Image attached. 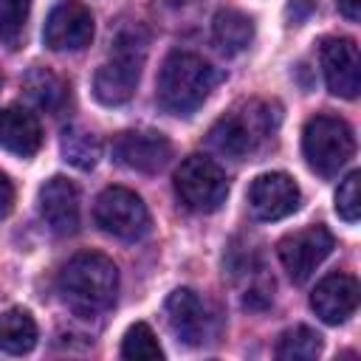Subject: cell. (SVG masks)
<instances>
[{
    "label": "cell",
    "instance_id": "obj_1",
    "mask_svg": "<svg viewBox=\"0 0 361 361\" xmlns=\"http://www.w3.org/2000/svg\"><path fill=\"white\" fill-rule=\"evenodd\" d=\"M62 302L82 319H96L116 305L118 268L96 251H82L68 259L59 274Z\"/></svg>",
    "mask_w": 361,
    "mask_h": 361
},
{
    "label": "cell",
    "instance_id": "obj_2",
    "mask_svg": "<svg viewBox=\"0 0 361 361\" xmlns=\"http://www.w3.org/2000/svg\"><path fill=\"white\" fill-rule=\"evenodd\" d=\"M217 85L214 68L189 51H172L158 71V102L172 116H192Z\"/></svg>",
    "mask_w": 361,
    "mask_h": 361
},
{
    "label": "cell",
    "instance_id": "obj_3",
    "mask_svg": "<svg viewBox=\"0 0 361 361\" xmlns=\"http://www.w3.org/2000/svg\"><path fill=\"white\" fill-rule=\"evenodd\" d=\"M147 45L149 37L141 25H127L113 37L110 59L93 76V96L102 104L116 107L133 99L141 79V65L147 59Z\"/></svg>",
    "mask_w": 361,
    "mask_h": 361
},
{
    "label": "cell",
    "instance_id": "obj_4",
    "mask_svg": "<svg viewBox=\"0 0 361 361\" xmlns=\"http://www.w3.org/2000/svg\"><path fill=\"white\" fill-rule=\"evenodd\" d=\"M274 124H276V116L271 113L268 104L248 102L214 121V127L209 130V144L220 155L243 158V155L254 152L274 133Z\"/></svg>",
    "mask_w": 361,
    "mask_h": 361
},
{
    "label": "cell",
    "instance_id": "obj_5",
    "mask_svg": "<svg viewBox=\"0 0 361 361\" xmlns=\"http://www.w3.org/2000/svg\"><path fill=\"white\" fill-rule=\"evenodd\" d=\"M302 152L316 175L322 178L338 175V169L355 152V138L350 124L336 116H313L302 130Z\"/></svg>",
    "mask_w": 361,
    "mask_h": 361
},
{
    "label": "cell",
    "instance_id": "obj_6",
    "mask_svg": "<svg viewBox=\"0 0 361 361\" xmlns=\"http://www.w3.org/2000/svg\"><path fill=\"white\" fill-rule=\"evenodd\" d=\"M175 192L186 209L209 214L226 203L228 180L209 155H189L175 172Z\"/></svg>",
    "mask_w": 361,
    "mask_h": 361
},
{
    "label": "cell",
    "instance_id": "obj_7",
    "mask_svg": "<svg viewBox=\"0 0 361 361\" xmlns=\"http://www.w3.org/2000/svg\"><path fill=\"white\" fill-rule=\"evenodd\" d=\"M93 214H96V223L107 234L127 240V243H135L149 231V212L144 200L124 186H107L96 197Z\"/></svg>",
    "mask_w": 361,
    "mask_h": 361
},
{
    "label": "cell",
    "instance_id": "obj_8",
    "mask_svg": "<svg viewBox=\"0 0 361 361\" xmlns=\"http://www.w3.org/2000/svg\"><path fill=\"white\" fill-rule=\"evenodd\" d=\"M330 251H333V234L319 223L282 237L276 245L279 262L293 282L310 279V274L327 259Z\"/></svg>",
    "mask_w": 361,
    "mask_h": 361
},
{
    "label": "cell",
    "instance_id": "obj_9",
    "mask_svg": "<svg viewBox=\"0 0 361 361\" xmlns=\"http://www.w3.org/2000/svg\"><path fill=\"white\" fill-rule=\"evenodd\" d=\"M302 203V192L296 186V180L285 172H265L257 175L248 186V206L254 212L257 220H282L288 214H293Z\"/></svg>",
    "mask_w": 361,
    "mask_h": 361
},
{
    "label": "cell",
    "instance_id": "obj_10",
    "mask_svg": "<svg viewBox=\"0 0 361 361\" xmlns=\"http://www.w3.org/2000/svg\"><path fill=\"white\" fill-rule=\"evenodd\" d=\"M42 39L51 51H82L93 39V14L76 0H62L51 8Z\"/></svg>",
    "mask_w": 361,
    "mask_h": 361
},
{
    "label": "cell",
    "instance_id": "obj_11",
    "mask_svg": "<svg viewBox=\"0 0 361 361\" xmlns=\"http://www.w3.org/2000/svg\"><path fill=\"white\" fill-rule=\"evenodd\" d=\"M322 71L327 90L341 99H355L361 90V59L358 45L347 37H330L322 42Z\"/></svg>",
    "mask_w": 361,
    "mask_h": 361
},
{
    "label": "cell",
    "instance_id": "obj_12",
    "mask_svg": "<svg viewBox=\"0 0 361 361\" xmlns=\"http://www.w3.org/2000/svg\"><path fill=\"white\" fill-rule=\"evenodd\" d=\"M113 158L121 166H127V169L152 175V172H161L169 164L172 144L161 133H152V130H130V133H121L113 141Z\"/></svg>",
    "mask_w": 361,
    "mask_h": 361
},
{
    "label": "cell",
    "instance_id": "obj_13",
    "mask_svg": "<svg viewBox=\"0 0 361 361\" xmlns=\"http://www.w3.org/2000/svg\"><path fill=\"white\" fill-rule=\"evenodd\" d=\"M166 324L175 333V338L186 347H197L200 341H206L209 336V310L203 305V299L189 290V288H178L169 293L166 299Z\"/></svg>",
    "mask_w": 361,
    "mask_h": 361
},
{
    "label": "cell",
    "instance_id": "obj_14",
    "mask_svg": "<svg viewBox=\"0 0 361 361\" xmlns=\"http://www.w3.org/2000/svg\"><path fill=\"white\" fill-rule=\"evenodd\" d=\"M39 214L54 234H59V237L73 234L79 228V192H76V186L62 175L45 180L39 189Z\"/></svg>",
    "mask_w": 361,
    "mask_h": 361
},
{
    "label": "cell",
    "instance_id": "obj_15",
    "mask_svg": "<svg viewBox=\"0 0 361 361\" xmlns=\"http://www.w3.org/2000/svg\"><path fill=\"white\" fill-rule=\"evenodd\" d=\"M310 307L324 324H341L358 307V282L347 274L324 276L310 293Z\"/></svg>",
    "mask_w": 361,
    "mask_h": 361
},
{
    "label": "cell",
    "instance_id": "obj_16",
    "mask_svg": "<svg viewBox=\"0 0 361 361\" xmlns=\"http://www.w3.org/2000/svg\"><path fill=\"white\" fill-rule=\"evenodd\" d=\"M42 147V127L34 113L23 107H3L0 110V149L31 158Z\"/></svg>",
    "mask_w": 361,
    "mask_h": 361
},
{
    "label": "cell",
    "instance_id": "obj_17",
    "mask_svg": "<svg viewBox=\"0 0 361 361\" xmlns=\"http://www.w3.org/2000/svg\"><path fill=\"white\" fill-rule=\"evenodd\" d=\"M212 37H214V45L226 56H234V54H240L251 45L254 23H251L248 14H243L237 8H220L214 14V23H212Z\"/></svg>",
    "mask_w": 361,
    "mask_h": 361
},
{
    "label": "cell",
    "instance_id": "obj_18",
    "mask_svg": "<svg viewBox=\"0 0 361 361\" xmlns=\"http://www.w3.org/2000/svg\"><path fill=\"white\" fill-rule=\"evenodd\" d=\"M37 344V322L31 319L28 310L11 307L0 313V350L8 355H23L31 353Z\"/></svg>",
    "mask_w": 361,
    "mask_h": 361
},
{
    "label": "cell",
    "instance_id": "obj_19",
    "mask_svg": "<svg viewBox=\"0 0 361 361\" xmlns=\"http://www.w3.org/2000/svg\"><path fill=\"white\" fill-rule=\"evenodd\" d=\"M23 87H25L28 99H31L39 110H45V113L62 110V104H65V99H68L65 82H62L54 71H48V68H31V71L23 76Z\"/></svg>",
    "mask_w": 361,
    "mask_h": 361
},
{
    "label": "cell",
    "instance_id": "obj_20",
    "mask_svg": "<svg viewBox=\"0 0 361 361\" xmlns=\"http://www.w3.org/2000/svg\"><path fill=\"white\" fill-rule=\"evenodd\" d=\"M322 353V336L305 324L285 330L276 341V358L282 361H313Z\"/></svg>",
    "mask_w": 361,
    "mask_h": 361
},
{
    "label": "cell",
    "instance_id": "obj_21",
    "mask_svg": "<svg viewBox=\"0 0 361 361\" xmlns=\"http://www.w3.org/2000/svg\"><path fill=\"white\" fill-rule=\"evenodd\" d=\"M62 155L76 169H93L102 155V144L93 133H87L82 127H68L62 133Z\"/></svg>",
    "mask_w": 361,
    "mask_h": 361
},
{
    "label": "cell",
    "instance_id": "obj_22",
    "mask_svg": "<svg viewBox=\"0 0 361 361\" xmlns=\"http://www.w3.org/2000/svg\"><path fill=\"white\" fill-rule=\"evenodd\" d=\"M121 355L130 361H158V358H164V350H161L152 327L144 322H135L121 338Z\"/></svg>",
    "mask_w": 361,
    "mask_h": 361
},
{
    "label": "cell",
    "instance_id": "obj_23",
    "mask_svg": "<svg viewBox=\"0 0 361 361\" xmlns=\"http://www.w3.org/2000/svg\"><path fill=\"white\" fill-rule=\"evenodd\" d=\"M31 0H0V42L17 48L25 31Z\"/></svg>",
    "mask_w": 361,
    "mask_h": 361
},
{
    "label": "cell",
    "instance_id": "obj_24",
    "mask_svg": "<svg viewBox=\"0 0 361 361\" xmlns=\"http://www.w3.org/2000/svg\"><path fill=\"white\" fill-rule=\"evenodd\" d=\"M358 183H361V175L358 172H350L338 192H336V214L344 220V223H355L358 214H361V195H358Z\"/></svg>",
    "mask_w": 361,
    "mask_h": 361
},
{
    "label": "cell",
    "instance_id": "obj_25",
    "mask_svg": "<svg viewBox=\"0 0 361 361\" xmlns=\"http://www.w3.org/2000/svg\"><path fill=\"white\" fill-rule=\"evenodd\" d=\"M11 206H14V186H11V180L0 172V217H6V214L11 212Z\"/></svg>",
    "mask_w": 361,
    "mask_h": 361
},
{
    "label": "cell",
    "instance_id": "obj_26",
    "mask_svg": "<svg viewBox=\"0 0 361 361\" xmlns=\"http://www.w3.org/2000/svg\"><path fill=\"white\" fill-rule=\"evenodd\" d=\"M338 8L347 20H358L361 17V0H338Z\"/></svg>",
    "mask_w": 361,
    "mask_h": 361
}]
</instances>
